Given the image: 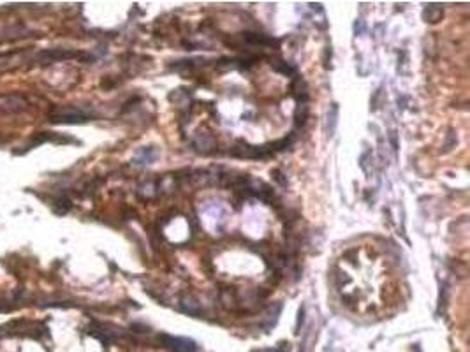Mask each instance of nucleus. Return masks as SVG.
Returning a JSON list of instances; mask_svg holds the SVG:
<instances>
[{
    "instance_id": "2",
    "label": "nucleus",
    "mask_w": 470,
    "mask_h": 352,
    "mask_svg": "<svg viewBox=\"0 0 470 352\" xmlns=\"http://www.w3.org/2000/svg\"><path fill=\"white\" fill-rule=\"evenodd\" d=\"M28 102L19 95H7L0 99V115H18L28 109Z\"/></svg>"
},
{
    "instance_id": "14",
    "label": "nucleus",
    "mask_w": 470,
    "mask_h": 352,
    "mask_svg": "<svg viewBox=\"0 0 470 352\" xmlns=\"http://www.w3.org/2000/svg\"><path fill=\"white\" fill-rule=\"evenodd\" d=\"M303 319H305V308H300V314H298V324H296V333H298V329H300V324H303Z\"/></svg>"
},
{
    "instance_id": "16",
    "label": "nucleus",
    "mask_w": 470,
    "mask_h": 352,
    "mask_svg": "<svg viewBox=\"0 0 470 352\" xmlns=\"http://www.w3.org/2000/svg\"><path fill=\"white\" fill-rule=\"evenodd\" d=\"M2 143H4V140H0V144H2Z\"/></svg>"
},
{
    "instance_id": "8",
    "label": "nucleus",
    "mask_w": 470,
    "mask_h": 352,
    "mask_svg": "<svg viewBox=\"0 0 470 352\" xmlns=\"http://www.w3.org/2000/svg\"><path fill=\"white\" fill-rule=\"evenodd\" d=\"M243 39L247 41V43L254 44V46H273L275 41L270 37H266V35H261V34H243Z\"/></svg>"
},
{
    "instance_id": "5",
    "label": "nucleus",
    "mask_w": 470,
    "mask_h": 352,
    "mask_svg": "<svg viewBox=\"0 0 470 352\" xmlns=\"http://www.w3.org/2000/svg\"><path fill=\"white\" fill-rule=\"evenodd\" d=\"M157 157H158V151L155 150L154 146H145V148H141V150L136 151L132 162H134L136 166H147V164L155 162Z\"/></svg>"
},
{
    "instance_id": "12",
    "label": "nucleus",
    "mask_w": 470,
    "mask_h": 352,
    "mask_svg": "<svg viewBox=\"0 0 470 352\" xmlns=\"http://www.w3.org/2000/svg\"><path fill=\"white\" fill-rule=\"evenodd\" d=\"M336 120H338V104H331L328 113V134L333 136L336 127Z\"/></svg>"
},
{
    "instance_id": "1",
    "label": "nucleus",
    "mask_w": 470,
    "mask_h": 352,
    "mask_svg": "<svg viewBox=\"0 0 470 352\" xmlns=\"http://www.w3.org/2000/svg\"><path fill=\"white\" fill-rule=\"evenodd\" d=\"M90 118H92V115L79 108H73V106L55 108L50 113L51 124H83V122H88Z\"/></svg>"
},
{
    "instance_id": "6",
    "label": "nucleus",
    "mask_w": 470,
    "mask_h": 352,
    "mask_svg": "<svg viewBox=\"0 0 470 352\" xmlns=\"http://www.w3.org/2000/svg\"><path fill=\"white\" fill-rule=\"evenodd\" d=\"M160 190H158V180H148L147 183H143L138 190V196L145 201H150V199L157 198Z\"/></svg>"
},
{
    "instance_id": "4",
    "label": "nucleus",
    "mask_w": 470,
    "mask_h": 352,
    "mask_svg": "<svg viewBox=\"0 0 470 352\" xmlns=\"http://www.w3.org/2000/svg\"><path fill=\"white\" fill-rule=\"evenodd\" d=\"M162 345L169 349L171 352H196L197 347L192 340L189 338H180V337H169V335H162L160 337Z\"/></svg>"
},
{
    "instance_id": "10",
    "label": "nucleus",
    "mask_w": 470,
    "mask_h": 352,
    "mask_svg": "<svg viewBox=\"0 0 470 352\" xmlns=\"http://www.w3.org/2000/svg\"><path fill=\"white\" fill-rule=\"evenodd\" d=\"M440 16H442V9L435 4L426 5V9L423 11V18L426 19V21H430V23H437L440 19Z\"/></svg>"
},
{
    "instance_id": "7",
    "label": "nucleus",
    "mask_w": 470,
    "mask_h": 352,
    "mask_svg": "<svg viewBox=\"0 0 470 352\" xmlns=\"http://www.w3.org/2000/svg\"><path fill=\"white\" fill-rule=\"evenodd\" d=\"M194 146H196L197 151H201V153H208V151L213 150V146H215V141H213V138L210 134H197L196 138H194Z\"/></svg>"
},
{
    "instance_id": "11",
    "label": "nucleus",
    "mask_w": 470,
    "mask_h": 352,
    "mask_svg": "<svg viewBox=\"0 0 470 352\" xmlns=\"http://www.w3.org/2000/svg\"><path fill=\"white\" fill-rule=\"evenodd\" d=\"M71 208H73V203H71V199L67 196H60L53 205V210L57 215H66Z\"/></svg>"
},
{
    "instance_id": "9",
    "label": "nucleus",
    "mask_w": 470,
    "mask_h": 352,
    "mask_svg": "<svg viewBox=\"0 0 470 352\" xmlns=\"http://www.w3.org/2000/svg\"><path fill=\"white\" fill-rule=\"evenodd\" d=\"M181 310H183L185 314L194 315V317L201 315V305L194 298H190V296H185V298L181 299Z\"/></svg>"
},
{
    "instance_id": "3",
    "label": "nucleus",
    "mask_w": 470,
    "mask_h": 352,
    "mask_svg": "<svg viewBox=\"0 0 470 352\" xmlns=\"http://www.w3.org/2000/svg\"><path fill=\"white\" fill-rule=\"evenodd\" d=\"M67 58H83L85 60V55H79L78 51L71 50H44L37 55V60L44 66L53 62H60V60H67Z\"/></svg>"
},
{
    "instance_id": "15",
    "label": "nucleus",
    "mask_w": 470,
    "mask_h": 352,
    "mask_svg": "<svg viewBox=\"0 0 470 352\" xmlns=\"http://www.w3.org/2000/svg\"><path fill=\"white\" fill-rule=\"evenodd\" d=\"M5 335H7L5 333V326H0V338H4Z\"/></svg>"
},
{
    "instance_id": "13",
    "label": "nucleus",
    "mask_w": 470,
    "mask_h": 352,
    "mask_svg": "<svg viewBox=\"0 0 470 352\" xmlns=\"http://www.w3.org/2000/svg\"><path fill=\"white\" fill-rule=\"evenodd\" d=\"M271 67H273L275 70H278V72L285 74V76H291V74H294V67L289 66L287 62H282V60H275V62H271Z\"/></svg>"
}]
</instances>
